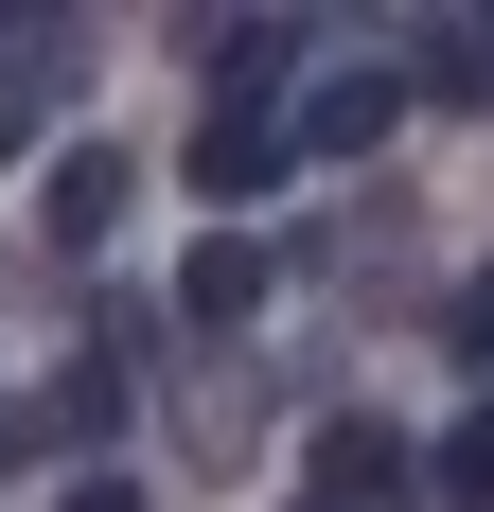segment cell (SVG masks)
Masks as SVG:
<instances>
[{
  "label": "cell",
  "mask_w": 494,
  "mask_h": 512,
  "mask_svg": "<svg viewBox=\"0 0 494 512\" xmlns=\"http://www.w3.org/2000/svg\"><path fill=\"white\" fill-rule=\"evenodd\" d=\"M265 283H283V248H265V230H212V248L177 265V318H195V336H247Z\"/></svg>",
  "instance_id": "2"
},
{
  "label": "cell",
  "mask_w": 494,
  "mask_h": 512,
  "mask_svg": "<svg viewBox=\"0 0 494 512\" xmlns=\"http://www.w3.org/2000/svg\"><path fill=\"white\" fill-rule=\"evenodd\" d=\"M36 230H53V248H106V230H124V142H71V159H53V177H36Z\"/></svg>",
  "instance_id": "4"
},
{
  "label": "cell",
  "mask_w": 494,
  "mask_h": 512,
  "mask_svg": "<svg viewBox=\"0 0 494 512\" xmlns=\"http://www.w3.org/2000/svg\"><path fill=\"white\" fill-rule=\"evenodd\" d=\"M18 142H36V106H18V71H0V159H18Z\"/></svg>",
  "instance_id": "9"
},
{
  "label": "cell",
  "mask_w": 494,
  "mask_h": 512,
  "mask_svg": "<svg viewBox=\"0 0 494 512\" xmlns=\"http://www.w3.org/2000/svg\"><path fill=\"white\" fill-rule=\"evenodd\" d=\"M71 512H142V495H124V477H89V495H71Z\"/></svg>",
  "instance_id": "10"
},
{
  "label": "cell",
  "mask_w": 494,
  "mask_h": 512,
  "mask_svg": "<svg viewBox=\"0 0 494 512\" xmlns=\"http://www.w3.org/2000/svg\"><path fill=\"white\" fill-rule=\"evenodd\" d=\"M265 177H283V106H212L195 124V195L230 212V195H265Z\"/></svg>",
  "instance_id": "5"
},
{
  "label": "cell",
  "mask_w": 494,
  "mask_h": 512,
  "mask_svg": "<svg viewBox=\"0 0 494 512\" xmlns=\"http://www.w3.org/2000/svg\"><path fill=\"white\" fill-rule=\"evenodd\" d=\"M389 495H424V442L371 424V407H336L318 424V512H389Z\"/></svg>",
  "instance_id": "1"
},
{
  "label": "cell",
  "mask_w": 494,
  "mask_h": 512,
  "mask_svg": "<svg viewBox=\"0 0 494 512\" xmlns=\"http://www.w3.org/2000/svg\"><path fill=\"white\" fill-rule=\"evenodd\" d=\"M300 512H318V495H300Z\"/></svg>",
  "instance_id": "12"
},
{
  "label": "cell",
  "mask_w": 494,
  "mask_h": 512,
  "mask_svg": "<svg viewBox=\"0 0 494 512\" xmlns=\"http://www.w3.org/2000/svg\"><path fill=\"white\" fill-rule=\"evenodd\" d=\"M53 424H71V442H106V424H124V371H106V354H89V371H53Z\"/></svg>",
  "instance_id": "7"
},
{
  "label": "cell",
  "mask_w": 494,
  "mask_h": 512,
  "mask_svg": "<svg viewBox=\"0 0 494 512\" xmlns=\"http://www.w3.org/2000/svg\"><path fill=\"white\" fill-rule=\"evenodd\" d=\"M389 124H406V71H336V89L283 124V159H371Z\"/></svg>",
  "instance_id": "3"
},
{
  "label": "cell",
  "mask_w": 494,
  "mask_h": 512,
  "mask_svg": "<svg viewBox=\"0 0 494 512\" xmlns=\"http://www.w3.org/2000/svg\"><path fill=\"white\" fill-rule=\"evenodd\" d=\"M406 89H442V106H494V36H424V71Z\"/></svg>",
  "instance_id": "6"
},
{
  "label": "cell",
  "mask_w": 494,
  "mask_h": 512,
  "mask_svg": "<svg viewBox=\"0 0 494 512\" xmlns=\"http://www.w3.org/2000/svg\"><path fill=\"white\" fill-rule=\"evenodd\" d=\"M424 477H442V495H494V407L459 424V442H442V460H424Z\"/></svg>",
  "instance_id": "8"
},
{
  "label": "cell",
  "mask_w": 494,
  "mask_h": 512,
  "mask_svg": "<svg viewBox=\"0 0 494 512\" xmlns=\"http://www.w3.org/2000/svg\"><path fill=\"white\" fill-rule=\"evenodd\" d=\"M0 460H36V424H18V407H0Z\"/></svg>",
  "instance_id": "11"
}]
</instances>
